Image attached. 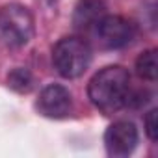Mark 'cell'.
<instances>
[{
    "label": "cell",
    "instance_id": "cell-2",
    "mask_svg": "<svg viewBox=\"0 0 158 158\" xmlns=\"http://www.w3.org/2000/svg\"><path fill=\"white\" fill-rule=\"evenodd\" d=\"M93 58L91 45L82 35H65L52 47V65L67 80L80 78Z\"/></svg>",
    "mask_w": 158,
    "mask_h": 158
},
{
    "label": "cell",
    "instance_id": "cell-6",
    "mask_svg": "<svg viewBox=\"0 0 158 158\" xmlns=\"http://www.w3.org/2000/svg\"><path fill=\"white\" fill-rule=\"evenodd\" d=\"M35 108L43 117L65 119L73 114V93L61 84H48L41 89Z\"/></svg>",
    "mask_w": 158,
    "mask_h": 158
},
{
    "label": "cell",
    "instance_id": "cell-10",
    "mask_svg": "<svg viewBox=\"0 0 158 158\" xmlns=\"http://www.w3.org/2000/svg\"><path fill=\"white\" fill-rule=\"evenodd\" d=\"M143 125H145V134L151 141H156L158 139V110L152 108L147 112L145 119H143Z\"/></svg>",
    "mask_w": 158,
    "mask_h": 158
},
{
    "label": "cell",
    "instance_id": "cell-4",
    "mask_svg": "<svg viewBox=\"0 0 158 158\" xmlns=\"http://www.w3.org/2000/svg\"><path fill=\"white\" fill-rule=\"evenodd\" d=\"M91 35L97 39L99 47L108 50H117L132 43V39L136 37V24L121 15L106 13L99 21Z\"/></svg>",
    "mask_w": 158,
    "mask_h": 158
},
{
    "label": "cell",
    "instance_id": "cell-8",
    "mask_svg": "<svg viewBox=\"0 0 158 158\" xmlns=\"http://www.w3.org/2000/svg\"><path fill=\"white\" fill-rule=\"evenodd\" d=\"M6 84L15 93H21V95L30 93L34 89V74L26 67H15V69H11L8 73Z\"/></svg>",
    "mask_w": 158,
    "mask_h": 158
},
{
    "label": "cell",
    "instance_id": "cell-1",
    "mask_svg": "<svg viewBox=\"0 0 158 158\" xmlns=\"http://www.w3.org/2000/svg\"><path fill=\"white\" fill-rule=\"evenodd\" d=\"M88 97L91 104L106 115L128 106L132 101V82L128 69L123 65H108L95 73L88 84Z\"/></svg>",
    "mask_w": 158,
    "mask_h": 158
},
{
    "label": "cell",
    "instance_id": "cell-5",
    "mask_svg": "<svg viewBox=\"0 0 158 158\" xmlns=\"http://www.w3.org/2000/svg\"><path fill=\"white\" fill-rule=\"evenodd\" d=\"M139 134L132 121H115L104 132V149L112 158H127L138 147Z\"/></svg>",
    "mask_w": 158,
    "mask_h": 158
},
{
    "label": "cell",
    "instance_id": "cell-7",
    "mask_svg": "<svg viewBox=\"0 0 158 158\" xmlns=\"http://www.w3.org/2000/svg\"><path fill=\"white\" fill-rule=\"evenodd\" d=\"M106 13L104 0H78L73 10V26L82 34H91Z\"/></svg>",
    "mask_w": 158,
    "mask_h": 158
},
{
    "label": "cell",
    "instance_id": "cell-3",
    "mask_svg": "<svg viewBox=\"0 0 158 158\" xmlns=\"http://www.w3.org/2000/svg\"><path fill=\"white\" fill-rule=\"evenodd\" d=\"M35 34V21L32 11L17 2L0 8V43L10 48L26 47Z\"/></svg>",
    "mask_w": 158,
    "mask_h": 158
},
{
    "label": "cell",
    "instance_id": "cell-9",
    "mask_svg": "<svg viewBox=\"0 0 158 158\" xmlns=\"http://www.w3.org/2000/svg\"><path fill=\"white\" fill-rule=\"evenodd\" d=\"M136 73L147 82L156 80V48H147L136 58Z\"/></svg>",
    "mask_w": 158,
    "mask_h": 158
}]
</instances>
